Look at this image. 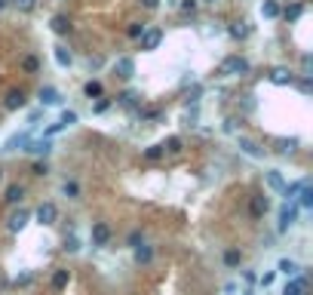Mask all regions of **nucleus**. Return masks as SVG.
<instances>
[{
  "mask_svg": "<svg viewBox=\"0 0 313 295\" xmlns=\"http://www.w3.org/2000/svg\"><path fill=\"white\" fill-rule=\"evenodd\" d=\"M221 74L224 77H240V74H249V62L243 55H231L221 62Z\"/></svg>",
  "mask_w": 313,
  "mask_h": 295,
  "instance_id": "obj_1",
  "label": "nucleus"
},
{
  "mask_svg": "<svg viewBox=\"0 0 313 295\" xmlns=\"http://www.w3.org/2000/svg\"><path fill=\"white\" fill-rule=\"evenodd\" d=\"M138 40H141V49H157L160 40H163V31H160V28H148Z\"/></svg>",
  "mask_w": 313,
  "mask_h": 295,
  "instance_id": "obj_2",
  "label": "nucleus"
},
{
  "mask_svg": "<svg viewBox=\"0 0 313 295\" xmlns=\"http://www.w3.org/2000/svg\"><path fill=\"white\" fill-rule=\"evenodd\" d=\"M92 243H95V246H108V243H111V228H108L105 222H95V225H92Z\"/></svg>",
  "mask_w": 313,
  "mask_h": 295,
  "instance_id": "obj_3",
  "label": "nucleus"
},
{
  "mask_svg": "<svg viewBox=\"0 0 313 295\" xmlns=\"http://www.w3.org/2000/svg\"><path fill=\"white\" fill-rule=\"evenodd\" d=\"M55 219H58V209H55L52 203H40V209H37V222H40V225H55Z\"/></svg>",
  "mask_w": 313,
  "mask_h": 295,
  "instance_id": "obj_4",
  "label": "nucleus"
},
{
  "mask_svg": "<svg viewBox=\"0 0 313 295\" xmlns=\"http://www.w3.org/2000/svg\"><path fill=\"white\" fill-rule=\"evenodd\" d=\"M25 105V92L22 89H9L6 95H3V108L6 111H15V108H22Z\"/></svg>",
  "mask_w": 313,
  "mask_h": 295,
  "instance_id": "obj_5",
  "label": "nucleus"
},
{
  "mask_svg": "<svg viewBox=\"0 0 313 295\" xmlns=\"http://www.w3.org/2000/svg\"><path fill=\"white\" fill-rule=\"evenodd\" d=\"M114 71H117V77H123V80H129V77L135 74V62H132V58H117V65H114Z\"/></svg>",
  "mask_w": 313,
  "mask_h": 295,
  "instance_id": "obj_6",
  "label": "nucleus"
},
{
  "mask_svg": "<svg viewBox=\"0 0 313 295\" xmlns=\"http://www.w3.org/2000/svg\"><path fill=\"white\" fill-rule=\"evenodd\" d=\"M295 77H292V71H286V68H274L270 71V83H277V86H289Z\"/></svg>",
  "mask_w": 313,
  "mask_h": 295,
  "instance_id": "obj_7",
  "label": "nucleus"
},
{
  "mask_svg": "<svg viewBox=\"0 0 313 295\" xmlns=\"http://www.w3.org/2000/svg\"><path fill=\"white\" fill-rule=\"evenodd\" d=\"M295 219H298V209H295V206H283V212H280V231L292 228Z\"/></svg>",
  "mask_w": 313,
  "mask_h": 295,
  "instance_id": "obj_8",
  "label": "nucleus"
},
{
  "mask_svg": "<svg viewBox=\"0 0 313 295\" xmlns=\"http://www.w3.org/2000/svg\"><path fill=\"white\" fill-rule=\"evenodd\" d=\"M249 209H252V215H255V219H261V215H264V212L270 209V203H267V197H252Z\"/></svg>",
  "mask_w": 313,
  "mask_h": 295,
  "instance_id": "obj_9",
  "label": "nucleus"
},
{
  "mask_svg": "<svg viewBox=\"0 0 313 295\" xmlns=\"http://www.w3.org/2000/svg\"><path fill=\"white\" fill-rule=\"evenodd\" d=\"M25 225H28V212H25V209H18V212H12V215H9V231H12V234H15V231H22Z\"/></svg>",
  "mask_w": 313,
  "mask_h": 295,
  "instance_id": "obj_10",
  "label": "nucleus"
},
{
  "mask_svg": "<svg viewBox=\"0 0 313 295\" xmlns=\"http://www.w3.org/2000/svg\"><path fill=\"white\" fill-rule=\"evenodd\" d=\"M283 295H307V283L304 280H292V283H286Z\"/></svg>",
  "mask_w": 313,
  "mask_h": 295,
  "instance_id": "obj_11",
  "label": "nucleus"
},
{
  "mask_svg": "<svg viewBox=\"0 0 313 295\" xmlns=\"http://www.w3.org/2000/svg\"><path fill=\"white\" fill-rule=\"evenodd\" d=\"M40 102H43V105H58L61 99H58V92H55L52 86H43V89H40Z\"/></svg>",
  "mask_w": 313,
  "mask_h": 295,
  "instance_id": "obj_12",
  "label": "nucleus"
},
{
  "mask_svg": "<svg viewBox=\"0 0 313 295\" xmlns=\"http://www.w3.org/2000/svg\"><path fill=\"white\" fill-rule=\"evenodd\" d=\"M261 15L277 18V15H280V3H277V0H264V3H261Z\"/></svg>",
  "mask_w": 313,
  "mask_h": 295,
  "instance_id": "obj_13",
  "label": "nucleus"
},
{
  "mask_svg": "<svg viewBox=\"0 0 313 295\" xmlns=\"http://www.w3.org/2000/svg\"><path fill=\"white\" fill-rule=\"evenodd\" d=\"M267 185H270L274 191H283V188H286V182H283L280 169H270V172H267Z\"/></svg>",
  "mask_w": 313,
  "mask_h": 295,
  "instance_id": "obj_14",
  "label": "nucleus"
},
{
  "mask_svg": "<svg viewBox=\"0 0 313 295\" xmlns=\"http://www.w3.org/2000/svg\"><path fill=\"white\" fill-rule=\"evenodd\" d=\"M52 31H55V34H68V31H71V22H68L65 15H55V18H52Z\"/></svg>",
  "mask_w": 313,
  "mask_h": 295,
  "instance_id": "obj_15",
  "label": "nucleus"
},
{
  "mask_svg": "<svg viewBox=\"0 0 313 295\" xmlns=\"http://www.w3.org/2000/svg\"><path fill=\"white\" fill-rule=\"evenodd\" d=\"M295 148H298V139H280V142H277V151H280V154H292Z\"/></svg>",
  "mask_w": 313,
  "mask_h": 295,
  "instance_id": "obj_16",
  "label": "nucleus"
},
{
  "mask_svg": "<svg viewBox=\"0 0 313 295\" xmlns=\"http://www.w3.org/2000/svg\"><path fill=\"white\" fill-rule=\"evenodd\" d=\"M22 194H25V191H22V185H9L3 200H6V203H18V200H22Z\"/></svg>",
  "mask_w": 313,
  "mask_h": 295,
  "instance_id": "obj_17",
  "label": "nucleus"
},
{
  "mask_svg": "<svg viewBox=\"0 0 313 295\" xmlns=\"http://www.w3.org/2000/svg\"><path fill=\"white\" fill-rule=\"evenodd\" d=\"M25 145H28V135L22 132V135H12V139L6 142V148H3V151H15V148H25Z\"/></svg>",
  "mask_w": 313,
  "mask_h": 295,
  "instance_id": "obj_18",
  "label": "nucleus"
},
{
  "mask_svg": "<svg viewBox=\"0 0 313 295\" xmlns=\"http://www.w3.org/2000/svg\"><path fill=\"white\" fill-rule=\"evenodd\" d=\"M240 148H243L249 157H261V148H258L255 142H249V139H240Z\"/></svg>",
  "mask_w": 313,
  "mask_h": 295,
  "instance_id": "obj_19",
  "label": "nucleus"
},
{
  "mask_svg": "<svg viewBox=\"0 0 313 295\" xmlns=\"http://www.w3.org/2000/svg\"><path fill=\"white\" fill-rule=\"evenodd\" d=\"M61 194L71 197V200H77V197H80V185H77V182H65V185H61Z\"/></svg>",
  "mask_w": 313,
  "mask_h": 295,
  "instance_id": "obj_20",
  "label": "nucleus"
},
{
  "mask_svg": "<svg viewBox=\"0 0 313 295\" xmlns=\"http://www.w3.org/2000/svg\"><path fill=\"white\" fill-rule=\"evenodd\" d=\"M280 271H283V274H289V277H295L301 268H298V262H292V259H283V262H280Z\"/></svg>",
  "mask_w": 313,
  "mask_h": 295,
  "instance_id": "obj_21",
  "label": "nucleus"
},
{
  "mask_svg": "<svg viewBox=\"0 0 313 295\" xmlns=\"http://www.w3.org/2000/svg\"><path fill=\"white\" fill-rule=\"evenodd\" d=\"M55 62H58L61 68H68V65H71V52H68L65 46H55Z\"/></svg>",
  "mask_w": 313,
  "mask_h": 295,
  "instance_id": "obj_22",
  "label": "nucleus"
},
{
  "mask_svg": "<svg viewBox=\"0 0 313 295\" xmlns=\"http://www.w3.org/2000/svg\"><path fill=\"white\" fill-rule=\"evenodd\" d=\"M83 92H86L89 99H98V95H101V83H98V80H89V83L83 86Z\"/></svg>",
  "mask_w": 313,
  "mask_h": 295,
  "instance_id": "obj_23",
  "label": "nucleus"
},
{
  "mask_svg": "<svg viewBox=\"0 0 313 295\" xmlns=\"http://www.w3.org/2000/svg\"><path fill=\"white\" fill-rule=\"evenodd\" d=\"M49 148H52L49 142H31L25 151H31V154H49Z\"/></svg>",
  "mask_w": 313,
  "mask_h": 295,
  "instance_id": "obj_24",
  "label": "nucleus"
},
{
  "mask_svg": "<svg viewBox=\"0 0 313 295\" xmlns=\"http://www.w3.org/2000/svg\"><path fill=\"white\" fill-rule=\"evenodd\" d=\"M68 286V271H55L52 274V289H65Z\"/></svg>",
  "mask_w": 313,
  "mask_h": 295,
  "instance_id": "obj_25",
  "label": "nucleus"
},
{
  "mask_svg": "<svg viewBox=\"0 0 313 295\" xmlns=\"http://www.w3.org/2000/svg\"><path fill=\"white\" fill-rule=\"evenodd\" d=\"M151 255H154L151 246H135V262H151Z\"/></svg>",
  "mask_w": 313,
  "mask_h": 295,
  "instance_id": "obj_26",
  "label": "nucleus"
},
{
  "mask_svg": "<svg viewBox=\"0 0 313 295\" xmlns=\"http://www.w3.org/2000/svg\"><path fill=\"white\" fill-rule=\"evenodd\" d=\"M301 206L307 209V206H313V188L304 182V188H301Z\"/></svg>",
  "mask_w": 313,
  "mask_h": 295,
  "instance_id": "obj_27",
  "label": "nucleus"
},
{
  "mask_svg": "<svg viewBox=\"0 0 313 295\" xmlns=\"http://www.w3.org/2000/svg\"><path fill=\"white\" fill-rule=\"evenodd\" d=\"M224 262H227V265H231V268H237V265H240V262H243V255H240V252H237V249H227V252H224Z\"/></svg>",
  "mask_w": 313,
  "mask_h": 295,
  "instance_id": "obj_28",
  "label": "nucleus"
},
{
  "mask_svg": "<svg viewBox=\"0 0 313 295\" xmlns=\"http://www.w3.org/2000/svg\"><path fill=\"white\" fill-rule=\"evenodd\" d=\"M135 99H138V95L129 89V92H123V95H120V105H123V108H132V105H135Z\"/></svg>",
  "mask_w": 313,
  "mask_h": 295,
  "instance_id": "obj_29",
  "label": "nucleus"
},
{
  "mask_svg": "<svg viewBox=\"0 0 313 295\" xmlns=\"http://www.w3.org/2000/svg\"><path fill=\"white\" fill-rule=\"evenodd\" d=\"M163 148H166L169 154H178V151H181V139H175V135H172V139H169V142H166Z\"/></svg>",
  "mask_w": 313,
  "mask_h": 295,
  "instance_id": "obj_30",
  "label": "nucleus"
},
{
  "mask_svg": "<svg viewBox=\"0 0 313 295\" xmlns=\"http://www.w3.org/2000/svg\"><path fill=\"white\" fill-rule=\"evenodd\" d=\"M301 12H304V6H301V3H292V6L286 9V18H298Z\"/></svg>",
  "mask_w": 313,
  "mask_h": 295,
  "instance_id": "obj_31",
  "label": "nucleus"
},
{
  "mask_svg": "<svg viewBox=\"0 0 313 295\" xmlns=\"http://www.w3.org/2000/svg\"><path fill=\"white\" fill-rule=\"evenodd\" d=\"M231 34H234V37H249V28H246L243 22H237V25L231 28Z\"/></svg>",
  "mask_w": 313,
  "mask_h": 295,
  "instance_id": "obj_32",
  "label": "nucleus"
},
{
  "mask_svg": "<svg viewBox=\"0 0 313 295\" xmlns=\"http://www.w3.org/2000/svg\"><path fill=\"white\" fill-rule=\"evenodd\" d=\"M301 188H304V182H298V185H292V188H283V191H286V197H289V200H295V197L301 194Z\"/></svg>",
  "mask_w": 313,
  "mask_h": 295,
  "instance_id": "obj_33",
  "label": "nucleus"
},
{
  "mask_svg": "<svg viewBox=\"0 0 313 295\" xmlns=\"http://www.w3.org/2000/svg\"><path fill=\"white\" fill-rule=\"evenodd\" d=\"M58 123H61V126H71V123H77V114H74V111H65Z\"/></svg>",
  "mask_w": 313,
  "mask_h": 295,
  "instance_id": "obj_34",
  "label": "nucleus"
},
{
  "mask_svg": "<svg viewBox=\"0 0 313 295\" xmlns=\"http://www.w3.org/2000/svg\"><path fill=\"white\" fill-rule=\"evenodd\" d=\"M160 154H163V145H154V148H148V151H144V157H148V160H157Z\"/></svg>",
  "mask_w": 313,
  "mask_h": 295,
  "instance_id": "obj_35",
  "label": "nucleus"
},
{
  "mask_svg": "<svg viewBox=\"0 0 313 295\" xmlns=\"http://www.w3.org/2000/svg\"><path fill=\"white\" fill-rule=\"evenodd\" d=\"M65 249H68V252H77V249H80V240H77V237H65Z\"/></svg>",
  "mask_w": 313,
  "mask_h": 295,
  "instance_id": "obj_36",
  "label": "nucleus"
},
{
  "mask_svg": "<svg viewBox=\"0 0 313 295\" xmlns=\"http://www.w3.org/2000/svg\"><path fill=\"white\" fill-rule=\"evenodd\" d=\"M37 68H40V62H37L34 55H28V58H25V71H37Z\"/></svg>",
  "mask_w": 313,
  "mask_h": 295,
  "instance_id": "obj_37",
  "label": "nucleus"
},
{
  "mask_svg": "<svg viewBox=\"0 0 313 295\" xmlns=\"http://www.w3.org/2000/svg\"><path fill=\"white\" fill-rule=\"evenodd\" d=\"M194 9H197V0H184L181 3V12H194Z\"/></svg>",
  "mask_w": 313,
  "mask_h": 295,
  "instance_id": "obj_38",
  "label": "nucleus"
},
{
  "mask_svg": "<svg viewBox=\"0 0 313 295\" xmlns=\"http://www.w3.org/2000/svg\"><path fill=\"white\" fill-rule=\"evenodd\" d=\"M141 34H144L141 25H129V37H141Z\"/></svg>",
  "mask_w": 313,
  "mask_h": 295,
  "instance_id": "obj_39",
  "label": "nucleus"
},
{
  "mask_svg": "<svg viewBox=\"0 0 313 295\" xmlns=\"http://www.w3.org/2000/svg\"><path fill=\"white\" fill-rule=\"evenodd\" d=\"M34 175H46V163H34Z\"/></svg>",
  "mask_w": 313,
  "mask_h": 295,
  "instance_id": "obj_40",
  "label": "nucleus"
},
{
  "mask_svg": "<svg viewBox=\"0 0 313 295\" xmlns=\"http://www.w3.org/2000/svg\"><path fill=\"white\" fill-rule=\"evenodd\" d=\"M15 6H22V9H34V0H15Z\"/></svg>",
  "mask_w": 313,
  "mask_h": 295,
  "instance_id": "obj_41",
  "label": "nucleus"
},
{
  "mask_svg": "<svg viewBox=\"0 0 313 295\" xmlns=\"http://www.w3.org/2000/svg\"><path fill=\"white\" fill-rule=\"evenodd\" d=\"M108 105H111L108 99H98V105H95V111H108Z\"/></svg>",
  "mask_w": 313,
  "mask_h": 295,
  "instance_id": "obj_42",
  "label": "nucleus"
},
{
  "mask_svg": "<svg viewBox=\"0 0 313 295\" xmlns=\"http://www.w3.org/2000/svg\"><path fill=\"white\" fill-rule=\"evenodd\" d=\"M129 243H132V246H138V243H141V234H138V231H135V234H129Z\"/></svg>",
  "mask_w": 313,
  "mask_h": 295,
  "instance_id": "obj_43",
  "label": "nucleus"
},
{
  "mask_svg": "<svg viewBox=\"0 0 313 295\" xmlns=\"http://www.w3.org/2000/svg\"><path fill=\"white\" fill-rule=\"evenodd\" d=\"M157 3L160 0H141V6H148V9H157Z\"/></svg>",
  "mask_w": 313,
  "mask_h": 295,
  "instance_id": "obj_44",
  "label": "nucleus"
},
{
  "mask_svg": "<svg viewBox=\"0 0 313 295\" xmlns=\"http://www.w3.org/2000/svg\"><path fill=\"white\" fill-rule=\"evenodd\" d=\"M0 9H3V0H0Z\"/></svg>",
  "mask_w": 313,
  "mask_h": 295,
  "instance_id": "obj_45",
  "label": "nucleus"
},
{
  "mask_svg": "<svg viewBox=\"0 0 313 295\" xmlns=\"http://www.w3.org/2000/svg\"><path fill=\"white\" fill-rule=\"evenodd\" d=\"M209 3H215V0H209Z\"/></svg>",
  "mask_w": 313,
  "mask_h": 295,
  "instance_id": "obj_46",
  "label": "nucleus"
}]
</instances>
